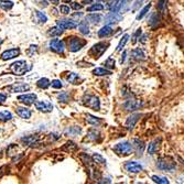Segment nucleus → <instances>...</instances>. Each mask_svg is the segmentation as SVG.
Wrapping results in <instances>:
<instances>
[{"label": "nucleus", "instance_id": "f257e3e1", "mask_svg": "<svg viewBox=\"0 0 184 184\" xmlns=\"http://www.w3.org/2000/svg\"><path fill=\"white\" fill-rule=\"evenodd\" d=\"M10 70L15 75L20 76V75H23V74H25L27 72L30 71L31 66L27 65V62H25V61H17V62L11 64Z\"/></svg>", "mask_w": 184, "mask_h": 184}, {"label": "nucleus", "instance_id": "f03ea898", "mask_svg": "<svg viewBox=\"0 0 184 184\" xmlns=\"http://www.w3.org/2000/svg\"><path fill=\"white\" fill-rule=\"evenodd\" d=\"M113 150L116 152L118 156H129L132 151V146L129 142L124 141V142H119V143L115 144L113 147Z\"/></svg>", "mask_w": 184, "mask_h": 184}, {"label": "nucleus", "instance_id": "7ed1b4c3", "mask_svg": "<svg viewBox=\"0 0 184 184\" xmlns=\"http://www.w3.org/2000/svg\"><path fill=\"white\" fill-rule=\"evenodd\" d=\"M83 103L86 107L92 108L93 110H99L101 109V101L98 97L94 95H85L83 98Z\"/></svg>", "mask_w": 184, "mask_h": 184}, {"label": "nucleus", "instance_id": "20e7f679", "mask_svg": "<svg viewBox=\"0 0 184 184\" xmlns=\"http://www.w3.org/2000/svg\"><path fill=\"white\" fill-rule=\"evenodd\" d=\"M156 166H158L160 170H162V171L172 172L173 170H175L177 164H175V162L171 161V160L161 159V160H158V162H156Z\"/></svg>", "mask_w": 184, "mask_h": 184}, {"label": "nucleus", "instance_id": "39448f33", "mask_svg": "<svg viewBox=\"0 0 184 184\" xmlns=\"http://www.w3.org/2000/svg\"><path fill=\"white\" fill-rule=\"evenodd\" d=\"M85 44V41L82 40L81 38H76V36H73L68 40V50L71 52H77L79 51Z\"/></svg>", "mask_w": 184, "mask_h": 184}, {"label": "nucleus", "instance_id": "423d86ee", "mask_svg": "<svg viewBox=\"0 0 184 184\" xmlns=\"http://www.w3.org/2000/svg\"><path fill=\"white\" fill-rule=\"evenodd\" d=\"M107 46H108L107 43H104V42L97 43V44H95V45L92 48L91 55H93V58H98L99 56L107 50Z\"/></svg>", "mask_w": 184, "mask_h": 184}, {"label": "nucleus", "instance_id": "0eeeda50", "mask_svg": "<svg viewBox=\"0 0 184 184\" xmlns=\"http://www.w3.org/2000/svg\"><path fill=\"white\" fill-rule=\"evenodd\" d=\"M49 46L52 51L56 52V53H63L64 52V42L62 40H58V39H53L51 40L49 43Z\"/></svg>", "mask_w": 184, "mask_h": 184}, {"label": "nucleus", "instance_id": "6e6552de", "mask_svg": "<svg viewBox=\"0 0 184 184\" xmlns=\"http://www.w3.org/2000/svg\"><path fill=\"white\" fill-rule=\"evenodd\" d=\"M125 169H126L128 172H130V173H139V172L142 171L143 166H142V164L139 163V162L129 161L125 164Z\"/></svg>", "mask_w": 184, "mask_h": 184}, {"label": "nucleus", "instance_id": "1a4fd4ad", "mask_svg": "<svg viewBox=\"0 0 184 184\" xmlns=\"http://www.w3.org/2000/svg\"><path fill=\"white\" fill-rule=\"evenodd\" d=\"M36 108L40 111H43V113H50V111L53 110V105L50 101H36Z\"/></svg>", "mask_w": 184, "mask_h": 184}, {"label": "nucleus", "instance_id": "9d476101", "mask_svg": "<svg viewBox=\"0 0 184 184\" xmlns=\"http://www.w3.org/2000/svg\"><path fill=\"white\" fill-rule=\"evenodd\" d=\"M21 51L20 49H10V50L5 51L2 54H1V60L2 61H8V60H12L15 56L20 55Z\"/></svg>", "mask_w": 184, "mask_h": 184}, {"label": "nucleus", "instance_id": "9b49d317", "mask_svg": "<svg viewBox=\"0 0 184 184\" xmlns=\"http://www.w3.org/2000/svg\"><path fill=\"white\" fill-rule=\"evenodd\" d=\"M18 101H21L24 105H31V104L36 103V94H24V95L18 96Z\"/></svg>", "mask_w": 184, "mask_h": 184}, {"label": "nucleus", "instance_id": "f8f14e48", "mask_svg": "<svg viewBox=\"0 0 184 184\" xmlns=\"http://www.w3.org/2000/svg\"><path fill=\"white\" fill-rule=\"evenodd\" d=\"M140 117H141V113H132L131 116H129L126 120V124H125L127 129H134V127L136 126V124L139 121Z\"/></svg>", "mask_w": 184, "mask_h": 184}, {"label": "nucleus", "instance_id": "ddd939ff", "mask_svg": "<svg viewBox=\"0 0 184 184\" xmlns=\"http://www.w3.org/2000/svg\"><path fill=\"white\" fill-rule=\"evenodd\" d=\"M30 89V86L28 84H23V83H17L13 84L9 87V91L11 93H22V92H27Z\"/></svg>", "mask_w": 184, "mask_h": 184}, {"label": "nucleus", "instance_id": "4468645a", "mask_svg": "<svg viewBox=\"0 0 184 184\" xmlns=\"http://www.w3.org/2000/svg\"><path fill=\"white\" fill-rule=\"evenodd\" d=\"M58 25H60L63 30H65V29H75L77 27V23L74 20H70V19H62V20L58 21Z\"/></svg>", "mask_w": 184, "mask_h": 184}, {"label": "nucleus", "instance_id": "2eb2a0df", "mask_svg": "<svg viewBox=\"0 0 184 184\" xmlns=\"http://www.w3.org/2000/svg\"><path fill=\"white\" fill-rule=\"evenodd\" d=\"M140 106H141V103L138 101H135V99H129V101H127L126 103L124 104L125 109H126V110H129V111L137 110Z\"/></svg>", "mask_w": 184, "mask_h": 184}, {"label": "nucleus", "instance_id": "dca6fc26", "mask_svg": "<svg viewBox=\"0 0 184 184\" xmlns=\"http://www.w3.org/2000/svg\"><path fill=\"white\" fill-rule=\"evenodd\" d=\"M126 0H113L110 3H109V8H110L111 12H118L121 10L122 6L125 5Z\"/></svg>", "mask_w": 184, "mask_h": 184}, {"label": "nucleus", "instance_id": "f3484780", "mask_svg": "<svg viewBox=\"0 0 184 184\" xmlns=\"http://www.w3.org/2000/svg\"><path fill=\"white\" fill-rule=\"evenodd\" d=\"M15 113L23 119H29L31 117V115H32V111L29 108H27V107H17Z\"/></svg>", "mask_w": 184, "mask_h": 184}, {"label": "nucleus", "instance_id": "a211bd4d", "mask_svg": "<svg viewBox=\"0 0 184 184\" xmlns=\"http://www.w3.org/2000/svg\"><path fill=\"white\" fill-rule=\"evenodd\" d=\"M122 19V17L119 15H117V12H110L106 18H105V23L110 24V23H116Z\"/></svg>", "mask_w": 184, "mask_h": 184}, {"label": "nucleus", "instance_id": "6ab92c4d", "mask_svg": "<svg viewBox=\"0 0 184 184\" xmlns=\"http://www.w3.org/2000/svg\"><path fill=\"white\" fill-rule=\"evenodd\" d=\"M132 147L136 149V152L138 154H142L144 150V142L140 139H134L132 140Z\"/></svg>", "mask_w": 184, "mask_h": 184}, {"label": "nucleus", "instance_id": "aec40b11", "mask_svg": "<svg viewBox=\"0 0 184 184\" xmlns=\"http://www.w3.org/2000/svg\"><path fill=\"white\" fill-rule=\"evenodd\" d=\"M160 141H161V139H156V140H153V141H151L150 143L148 144V149H147V151H148L149 154H153L154 152L156 151V149H158V147H159V143Z\"/></svg>", "mask_w": 184, "mask_h": 184}, {"label": "nucleus", "instance_id": "412c9836", "mask_svg": "<svg viewBox=\"0 0 184 184\" xmlns=\"http://www.w3.org/2000/svg\"><path fill=\"white\" fill-rule=\"evenodd\" d=\"M113 28L110 25H105L101 30L98 31V36L99 38H106V36H109L113 33Z\"/></svg>", "mask_w": 184, "mask_h": 184}, {"label": "nucleus", "instance_id": "4be33fe9", "mask_svg": "<svg viewBox=\"0 0 184 184\" xmlns=\"http://www.w3.org/2000/svg\"><path fill=\"white\" fill-rule=\"evenodd\" d=\"M62 33H63V29L61 28L60 25H56V27H53V28L49 29V31H48V34H49V36H61Z\"/></svg>", "mask_w": 184, "mask_h": 184}, {"label": "nucleus", "instance_id": "5701e85b", "mask_svg": "<svg viewBox=\"0 0 184 184\" xmlns=\"http://www.w3.org/2000/svg\"><path fill=\"white\" fill-rule=\"evenodd\" d=\"M86 120H87L88 124L93 125V126H98V125L101 124V119L97 118V117H95V116H92V115H89V113L86 115Z\"/></svg>", "mask_w": 184, "mask_h": 184}, {"label": "nucleus", "instance_id": "b1692460", "mask_svg": "<svg viewBox=\"0 0 184 184\" xmlns=\"http://www.w3.org/2000/svg\"><path fill=\"white\" fill-rule=\"evenodd\" d=\"M131 56H132V58H136V60H143L146 55H144L142 50H140V49H135V50L131 51Z\"/></svg>", "mask_w": 184, "mask_h": 184}, {"label": "nucleus", "instance_id": "393cba45", "mask_svg": "<svg viewBox=\"0 0 184 184\" xmlns=\"http://www.w3.org/2000/svg\"><path fill=\"white\" fill-rule=\"evenodd\" d=\"M36 85H38V87L39 88H41V89H46L49 87V86L51 85V83H50V81H49L48 78H45V77H43V78H40L38 82H36Z\"/></svg>", "mask_w": 184, "mask_h": 184}, {"label": "nucleus", "instance_id": "a878e982", "mask_svg": "<svg viewBox=\"0 0 184 184\" xmlns=\"http://www.w3.org/2000/svg\"><path fill=\"white\" fill-rule=\"evenodd\" d=\"M78 29H79V32H81L82 34H88L89 27H88V23H87V20L81 21V23L78 25Z\"/></svg>", "mask_w": 184, "mask_h": 184}, {"label": "nucleus", "instance_id": "bb28decb", "mask_svg": "<svg viewBox=\"0 0 184 184\" xmlns=\"http://www.w3.org/2000/svg\"><path fill=\"white\" fill-rule=\"evenodd\" d=\"M12 7H13V2L10 1V0H0V8L3 9L5 11L10 10Z\"/></svg>", "mask_w": 184, "mask_h": 184}, {"label": "nucleus", "instance_id": "cd10ccee", "mask_svg": "<svg viewBox=\"0 0 184 184\" xmlns=\"http://www.w3.org/2000/svg\"><path fill=\"white\" fill-rule=\"evenodd\" d=\"M12 119V115H11L10 111L5 110V111H0V121L6 122V121H9Z\"/></svg>", "mask_w": 184, "mask_h": 184}, {"label": "nucleus", "instance_id": "c85d7f7f", "mask_svg": "<svg viewBox=\"0 0 184 184\" xmlns=\"http://www.w3.org/2000/svg\"><path fill=\"white\" fill-rule=\"evenodd\" d=\"M93 74L94 75H97V76H104V75H110L111 72L108 71V70H105V68L97 67L93 71Z\"/></svg>", "mask_w": 184, "mask_h": 184}, {"label": "nucleus", "instance_id": "c756f323", "mask_svg": "<svg viewBox=\"0 0 184 184\" xmlns=\"http://www.w3.org/2000/svg\"><path fill=\"white\" fill-rule=\"evenodd\" d=\"M160 21V15L158 13H152L150 19H149V24L151 25V27H154L156 24H158Z\"/></svg>", "mask_w": 184, "mask_h": 184}, {"label": "nucleus", "instance_id": "7c9ffc66", "mask_svg": "<svg viewBox=\"0 0 184 184\" xmlns=\"http://www.w3.org/2000/svg\"><path fill=\"white\" fill-rule=\"evenodd\" d=\"M86 20H88L92 23H98L101 20V15H88L86 17Z\"/></svg>", "mask_w": 184, "mask_h": 184}, {"label": "nucleus", "instance_id": "2f4dec72", "mask_svg": "<svg viewBox=\"0 0 184 184\" xmlns=\"http://www.w3.org/2000/svg\"><path fill=\"white\" fill-rule=\"evenodd\" d=\"M34 12H36V20H38L40 23H45L46 21H48V17H46L43 12H41V11H34Z\"/></svg>", "mask_w": 184, "mask_h": 184}, {"label": "nucleus", "instance_id": "473e14b6", "mask_svg": "<svg viewBox=\"0 0 184 184\" xmlns=\"http://www.w3.org/2000/svg\"><path fill=\"white\" fill-rule=\"evenodd\" d=\"M151 179L153 180V182H156V183H159V184H168V183H169V180L166 179V178H163V177L152 175Z\"/></svg>", "mask_w": 184, "mask_h": 184}, {"label": "nucleus", "instance_id": "72a5a7b5", "mask_svg": "<svg viewBox=\"0 0 184 184\" xmlns=\"http://www.w3.org/2000/svg\"><path fill=\"white\" fill-rule=\"evenodd\" d=\"M128 39H129L128 34H125V36H122V39H121V40L119 41V43H118V46H117V51H121V50H122V48L126 45V43H127V41H128Z\"/></svg>", "mask_w": 184, "mask_h": 184}, {"label": "nucleus", "instance_id": "f704fd0d", "mask_svg": "<svg viewBox=\"0 0 184 184\" xmlns=\"http://www.w3.org/2000/svg\"><path fill=\"white\" fill-rule=\"evenodd\" d=\"M66 78H67V81L70 82V83L77 84L78 79H79V76H78L77 74H75V73H70Z\"/></svg>", "mask_w": 184, "mask_h": 184}, {"label": "nucleus", "instance_id": "c9c22d12", "mask_svg": "<svg viewBox=\"0 0 184 184\" xmlns=\"http://www.w3.org/2000/svg\"><path fill=\"white\" fill-rule=\"evenodd\" d=\"M104 9V6L101 5V3H94L93 6L87 8V11L88 12H93V11H99V10H103Z\"/></svg>", "mask_w": 184, "mask_h": 184}, {"label": "nucleus", "instance_id": "e433bc0d", "mask_svg": "<svg viewBox=\"0 0 184 184\" xmlns=\"http://www.w3.org/2000/svg\"><path fill=\"white\" fill-rule=\"evenodd\" d=\"M150 7H151V5H150V3H149V5H147L146 7H144L143 9H142V10L140 11V12H139V15H137V20H140V19L143 18L144 15H147V12H148V11H149V9H150Z\"/></svg>", "mask_w": 184, "mask_h": 184}, {"label": "nucleus", "instance_id": "4c0bfd02", "mask_svg": "<svg viewBox=\"0 0 184 184\" xmlns=\"http://www.w3.org/2000/svg\"><path fill=\"white\" fill-rule=\"evenodd\" d=\"M76 144L74 143V142H72V141H68L67 143L65 144V146L63 147V150H66V151H70V152H72V151H74V150H76Z\"/></svg>", "mask_w": 184, "mask_h": 184}, {"label": "nucleus", "instance_id": "58836bf2", "mask_svg": "<svg viewBox=\"0 0 184 184\" xmlns=\"http://www.w3.org/2000/svg\"><path fill=\"white\" fill-rule=\"evenodd\" d=\"M92 158H93L94 162H97V163H101V164L106 163V160L104 159L103 156H101V154H98V153H94Z\"/></svg>", "mask_w": 184, "mask_h": 184}, {"label": "nucleus", "instance_id": "ea45409f", "mask_svg": "<svg viewBox=\"0 0 184 184\" xmlns=\"http://www.w3.org/2000/svg\"><path fill=\"white\" fill-rule=\"evenodd\" d=\"M88 138L92 139V140H98L99 138V132L98 131H96L95 129H93V130H89L88 131Z\"/></svg>", "mask_w": 184, "mask_h": 184}, {"label": "nucleus", "instance_id": "a19ab883", "mask_svg": "<svg viewBox=\"0 0 184 184\" xmlns=\"http://www.w3.org/2000/svg\"><path fill=\"white\" fill-rule=\"evenodd\" d=\"M66 134H70L71 136H76V135H78V134H81V128H77V127H72V128H70V129H67V130L65 131Z\"/></svg>", "mask_w": 184, "mask_h": 184}, {"label": "nucleus", "instance_id": "79ce46f5", "mask_svg": "<svg viewBox=\"0 0 184 184\" xmlns=\"http://www.w3.org/2000/svg\"><path fill=\"white\" fill-rule=\"evenodd\" d=\"M36 137L34 136H29V137H25V138H22V141L24 142L25 144H33L36 142Z\"/></svg>", "mask_w": 184, "mask_h": 184}, {"label": "nucleus", "instance_id": "37998d69", "mask_svg": "<svg viewBox=\"0 0 184 184\" xmlns=\"http://www.w3.org/2000/svg\"><path fill=\"white\" fill-rule=\"evenodd\" d=\"M51 86L53 87V88H62V86H63V84H62V82L58 81V79H54V81H52V83H51Z\"/></svg>", "mask_w": 184, "mask_h": 184}, {"label": "nucleus", "instance_id": "c03bdc74", "mask_svg": "<svg viewBox=\"0 0 184 184\" xmlns=\"http://www.w3.org/2000/svg\"><path fill=\"white\" fill-rule=\"evenodd\" d=\"M60 11L63 13V15H68V13H70V11H71V9H70V7H67V6L62 5L60 7Z\"/></svg>", "mask_w": 184, "mask_h": 184}, {"label": "nucleus", "instance_id": "a18cd8bd", "mask_svg": "<svg viewBox=\"0 0 184 184\" xmlns=\"http://www.w3.org/2000/svg\"><path fill=\"white\" fill-rule=\"evenodd\" d=\"M36 2V5L39 6V7L41 8H46L48 7V1L46 0H34Z\"/></svg>", "mask_w": 184, "mask_h": 184}, {"label": "nucleus", "instance_id": "49530a36", "mask_svg": "<svg viewBox=\"0 0 184 184\" xmlns=\"http://www.w3.org/2000/svg\"><path fill=\"white\" fill-rule=\"evenodd\" d=\"M105 65H106L107 67H115V60H113V58H109L108 60L105 62Z\"/></svg>", "mask_w": 184, "mask_h": 184}, {"label": "nucleus", "instance_id": "de8ad7c7", "mask_svg": "<svg viewBox=\"0 0 184 184\" xmlns=\"http://www.w3.org/2000/svg\"><path fill=\"white\" fill-rule=\"evenodd\" d=\"M58 99H60V101H63V103H66V101H68V95L66 93H62L58 95Z\"/></svg>", "mask_w": 184, "mask_h": 184}, {"label": "nucleus", "instance_id": "09e8293b", "mask_svg": "<svg viewBox=\"0 0 184 184\" xmlns=\"http://www.w3.org/2000/svg\"><path fill=\"white\" fill-rule=\"evenodd\" d=\"M72 8L75 9V10H79V9H82V5H78V3H76V2H73L72 3Z\"/></svg>", "mask_w": 184, "mask_h": 184}, {"label": "nucleus", "instance_id": "8fccbe9b", "mask_svg": "<svg viewBox=\"0 0 184 184\" xmlns=\"http://www.w3.org/2000/svg\"><path fill=\"white\" fill-rule=\"evenodd\" d=\"M6 99H7V96H6L5 94H0V105L5 103Z\"/></svg>", "mask_w": 184, "mask_h": 184}, {"label": "nucleus", "instance_id": "3c124183", "mask_svg": "<svg viewBox=\"0 0 184 184\" xmlns=\"http://www.w3.org/2000/svg\"><path fill=\"white\" fill-rule=\"evenodd\" d=\"M125 58H126V52H124V53H122V56H121V60H120L121 63H124V62H125Z\"/></svg>", "mask_w": 184, "mask_h": 184}, {"label": "nucleus", "instance_id": "603ef678", "mask_svg": "<svg viewBox=\"0 0 184 184\" xmlns=\"http://www.w3.org/2000/svg\"><path fill=\"white\" fill-rule=\"evenodd\" d=\"M49 1H51V2L54 3V5H58V0H49Z\"/></svg>", "mask_w": 184, "mask_h": 184}, {"label": "nucleus", "instance_id": "864d4df0", "mask_svg": "<svg viewBox=\"0 0 184 184\" xmlns=\"http://www.w3.org/2000/svg\"><path fill=\"white\" fill-rule=\"evenodd\" d=\"M93 0H84V3H91Z\"/></svg>", "mask_w": 184, "mask_h": 184}, {"label": "nucleus", "instance_id": "5fc2aeb1", "mask_svg": "<svg viewBox=\"0 0 184 184\" xmlns=\"http://www.w3.org/2000/svg\"><path fill=\"white\" fill-rule=\"evenodd\" d=\"M1 43H2V39H0V44H1Z\"/></svg>", "mask_w": 184, "mask_h": 184}]
</instances>
